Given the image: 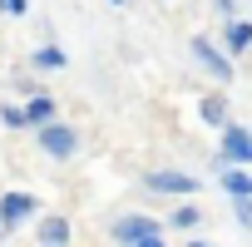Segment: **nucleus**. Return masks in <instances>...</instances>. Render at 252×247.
<instances>
[{
	"label": "nucleus",
	"instance_id": "nucleus-1",
	"mask_svg": "<svg viewBox=\"0 0 252 247\" xmlns=\"http://www.w3.org/2000/svg\"><path fill=\"white\" fill-rule=\"evenodd\" d=\"M74 129H64V124H40V149L50 154V158H69L74 154Z\"/></svg>",
	"mask_w": 252,
	"mask_h": 247
},
{
	"label": "nucleus",
	"instance_id": "nucleus-2",
	"mask_svg": "<svg viewBox=\"0 0 252 247\" xmlns=\"http://www.w3.org/2000/svg\"><path fill=\"white\" fill-rule=\"evenodd\" d=\"M144 188H154V193H193L198 178L193 173H173V168H154V173H144Z\"/></svg>",
	"mask_w": 252,
	"mask_h": 247
},
{
	"label": "nucleus",
	"instance_id": "nucleus-3",
	"mask_svg": "<svg viewBox=\"0 0 252 247\" xmlns=\"http://www.w3.org/2000/svg\"><path fill=\"white\" fill-rule=\"evenodd\" d=\"M222 163H252V134L247 129H222Z\"/></svg>",
	"mask_w": 252,
	"mask_h": 247
},
{
	"label": "nucleus",
	"instance_id": "nucleus-4",
	"mask_svg": "<svg viewBox=\"0 0 252 247\" xmlns=\"http://www.w3.org/2000/svg\"><path fill=\"white\" fill-rule=\"evenodd\" d=\"M30 213H35V198L30 193H5V198H0V222H5V227L25 222Z\"/></svg>",
	"mask_w": 252,
	"mask_h": 247
},
{
	"label": "nucleus",
	"instance_id": "nucleus-5",
	"mask_svg": "<svg viewBox=\"0 0 252 247\" xmlns=\"http://www.w3.org/2000/svg\"><path fill=\"white\" fill-rule=\"evenodd\" d=\"M193 60H198V64H203L208 74H218V79H227V74H232V64H227V60H222V55H218V50H213V45H208L203 35L193 40Z\"/></svg>",
	"mask_w": 252,
	"mask_h": 247
},
{
	"label": "nucleus",
	"instance_id": "nucleus-6",
	"mask_svg": "<svg viewBox=\"0 0 252 247\" xmlns=\"http://www.w3.org/2000/svg\"><path fill=\"white\" fill-rule=\"evenodd\" d=\"M144 232H158V222H154V217H139V213H134V217H119V227H114V237L129 242V247H134Z\"/></svg>",
	"mask_w": 252,
	"mask_h": 247
},
{
	"label": "nucleus",
	"instance_id": "nucleus-7",
	"mask_svg": "<svg viewBox=\"0 0 252 247\" xmlns=\"http://www.w3.org/2000/svg\"><path fill=\"white\" fill-rule=\"evenodd\" d=\"M20 114H25V124H50V119H55V99H50V94H35Z\"/></svg>",
	"mask_w": 252,
	"mask_h": 247
},
{
	"label": "nucleus",
	"instance_id": "nucleus-8",
	"mask_svg": "<svg viewBox=\"0 0 252 247\" xmlns=\"http://www.w3.org/2000/svg\"><path fill=\"white\" fill-rule=\"evenodd\" d=\"M40 237H45V247H64V242H69V222H64V217H50V222L40 227Z\"/></svg>",
	"mask_w": 252,
	"mask_h": 247
},
{
	"label": "nucleus",
	"instance_id": "nucleus-9",
	"mask_svg": "<svg viewBox=\"0 0 252 247\" xmlns=\"http://www.w3.org/2000/svg\"><path fill=\"white\" fill-rule=\"evenodd\" d=\"M222 188H227V193H232V198H247V193H252V178H247V173H237V168H227V163H222Z\"/></svg>",
	"mask_w": 252,
	"mask_h": 247
},
{
	"label": "nucleus",
	"instance_id": "nucleus-10",
	"mask_svg": "<svg viewBox=\"0 0 252 247\" xmlns=\"http://www.w3.org/2000/svg\"><path fill=\"white\" fill-rule=\"evenodd\" d=\"M30 64H35V69H64V50L45 45V50H35V55H30Z\"/></svg>",
	"mask_w": 252,
	"mask_h": 247
},
{
	"label": "nucleus",
	"instance_id": "nucleus-11",
	"mask_svg": "<svg viewBox=\"0 0 252 247\" xmlns=\"http://www.w3.org/2000/svg\"><path fill=\"white\" fill-rule=\"evenodd\" d=\"M227 45H232V50H247V45H252V25H247V20H232V25H227Z\"/></svg>",
	"mask_w": 252,
	"mask_h": 247
},
{
	"label": "nucleus",
	"instance_id": "nucleus-12",
	"mask_svg": "<svg viewBox=\"0 0 252 247\" xmlns=\"http://www.w3.org/2000/svg\"><path fill=\"white\" fill-rule=\"evenodd\" d=\"M203 119H208V124H222V119H227V104H222L218 94H213V99H203Z\"/></svg>",
	"mask_w": 252,
	"mask_h": 247
},
{
	"label": "nucleus",
	"instance_id": "nucleus-13",
	"mask_svg": "<svg viewBox=\"0 0 252 247\" xmlns=\"http://www.w3.org/2000/svg\"><path fill=\"white\" fill-rule=\"evenodd\" d=\"M0 119H5L10 129H20V124H25V114H20V104H0Z\"/></svg>",
	"mask_w": 252,
	"mask_h": 247
},
{
	"label": "nucleus",
	"instance_id": "nucleus-14",
	"mask_svg": "<svg viewBox=\"0 0 252 247\" xmlns=\"http://www.w3.org/2000/svg\"><path fill=\"white\" fill-rule=\"evenodd\" d=\"M232 203H237V222L252 227V193H247V198H232Z\"/></svg>",
	"mask_w": 252,
	"mask_h": 247
},
{
	"label": "nucleus",
	"instance_id": "nucleus-15",
	"mask_svg": "<svg viewBox=\"0 0 252 247\" xmlns=\"http://www.w3.org/2000/svg\"><path fill=\"white\" fill-rule=\"evenodd\" d=\"M193 222H198V208H178L173 213V227H193Z\"/></svg>",
	"mask_w": 252,
	"mask_h": 247
},
{
	"label": "nucleus",
	"instance_id": "nucleus-16",
	"mask_svg": "<svg viewBox=\"0 0 252 247\" xmlns=\"http://www.w3.org/2000/svg\"><path fill=\"white\" fill-rule=\"evenodd\" d=\"M0 10H5V15H25V10H30V0H0Z\"/></svg>",
	"mask_w": 252,
	"mask_h": 247
},
{
	"label": "nucleus",
	"instance_id": "nucleus-17",
	"mask_svg": "<svg viewBox=\"0 0 252 247\" xmlns=\"http://www.w3.org/2000/svg\"><path fill=\"white\" fill-rule=\"evenodd\" d=\"M134 247H163V242H158V232H144V237H139Z\"/></svg>",
	"mask_w": 252,
	"mask_h": 247
},
{
	"label": "nucleus",
	"instance_id": "nucleus-18",
	"mask_svg": "<svg viewBox=\"0 0 252 247\" xmlns=\"http://www.w3.org/2000/svg\"><path fill=\"white\" fill-rule=\"evenodd\" d=\"M188 247H208V242H188Z\"/></svg>",
	"mask_w": 252,
	"mask_h": 247
},
{
	"label": "nucleus",
	"instance_id": "nucleus-19",
	"mask_svg": "<svg viewBox=\"0 0 252 247\" xmlns=\"http://www.w3.org/2000/svg\"><path fill=\"white\" fill-rule=\"evenodd\" d=\"M0 237H5V222H0Z\"/></svg>",
	"mask_w": 252,
	"mask_h": 247
},
{
	"label": "nucleus",
	"instance_id": "nucleus-20",
	"mask_svg": "<svg viewBox=\"0 0 252 247\" xmlns=\"http://www.w3.org/2000/svg\"><path fill=\"white\" fill-rule=\"evenodd\" d=\"M114 5H124V0H114Z\"/></svg>",
	"mask_w": 252,
	"mask_h": 247
}]
</instances>
